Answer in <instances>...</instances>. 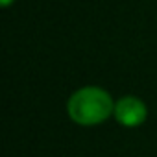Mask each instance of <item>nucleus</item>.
Returning <instances> with one entry per match:
<instances>
[{"instance_id": "obj_3", "label": "nucleus", "mask_w": 157, "mask_h": 157, "mask_svg": "<svg viewBox=\"0 0 157 157\" xmlns=\"http://www.w3.org/2000/svg\"><path fill=\"white\" fill-rule=\"evenodd\" d=\"M13 2H15V0H0V6H2V8H10Z\"/></svg>"}, {"instance_id": "obj_1", "label": "nucleus", "mask_w": 157, "mask_h": 157, "mask_svg": "<svg viewBox=\"0 0 157 157\" xmlns=\"http://www.w3.org/2000/svg\"><path fill=\"white\" fill-rule=\"evenodd\" d=\"M115 111L111 94L98 85H85L74 91L67 102L68 118L78 126H98L105 122Z\"/></svg>"}, {"instance_id": "obj_2", "label": "nucleus", "mask_w": 157, "mask_h": 157, "mask_svg": "<svg viewBox=\"0 0 157 157\" xmlns=\"http://www.w3.org/2000/svg\"><path fill=\"white\" fill-rule=\"evenodd\" d=\"M113 117L124 128H139L146 122L148 107L137 96H122L115 102Z\"/></svg>"}]
</instances>
